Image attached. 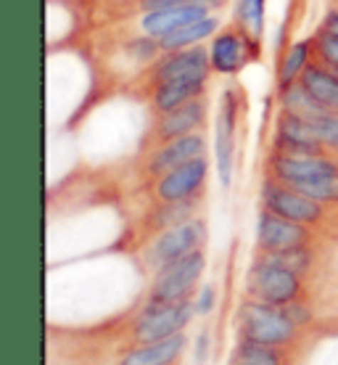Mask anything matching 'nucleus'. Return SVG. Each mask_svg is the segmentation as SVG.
I'll return each instance as SVG.
<instances>
[{
    "label": "nucleus",
    "mask_w": 338,
    "mask_h": 365,
    "mask_svg": "<svg viewBox=\"0 0 338 365\" xmlns=\"http://www.w3.org/2000/svg\"><path fill=\"white\" fill-rule=\"evenodd\" d=\"M262 56H265V43H259L233 21L209 40L211 72L217 77H238L251 61H262Z\"/></svg>",
    "instance_id": "f257e3e1"
},
{
    "label": "nucleus",
    "mask_w": 338,
    "mask_h": 365,
    "mask_svg": "<svg viewBox=\"0 0 338 365\" xmlns=\"http://www.w3.org/2000/svg\"><path fill=\"white\" fill-rule=\"evenodd\" d=\"M209 46H191L183 51L162 53L154 64H148L137 74V88L143 93L154 91L156 85L172 83V80H188V77H211Z\"/></svg>",
    "instance_id": "f03ea898"
},
{
    "label": "nucleus",
    "mask_w": 338,
    "mask_h": 365,
    "mask_svg": "<svg viewBox=\"0 0 338 365\" xmlns=\"http://www.w3.org/2000/svg\"><path fill=\"white\" fill-rule=\"evenodd\" d=\"M302 275L278 267L256 255L246 275V294L256 302H267L275 307H285L302 297Z\"/></svg>",
    "instance_id": "7ed1b4c3"
},
{
    "label": "nucleus",
    "mask_w": 338,
    "mask_h": 365,
    "mask_svg": "<svg viewBox=\"0 0 338 365\" xmlns=\"http://www.w3.org/2000/svg\"><path fill=\"white\" fill-rule=\"evenodd\" d=\"M238 117H241V101H238V91L230 85L222 91L217 117H214V167L225 191L233 185V173H236Z\"/></svg>",
    "instance_id": "20e7f679"
},
{
    "label": "nucleus",
    "mask_w": 338,
    "mask_h": 365,
    "mask_svg": "<svg viewBox=\"0 0 338 365\" xmlns=\"http://www.w3.org/2000/svg\"><path fill=\"white\" fill-rule=\"evenodd\" d=\"M296 323L285 315L283 307H275L267 302L248 299L241 307V336L256 344H270V347H280L288 344L296 336Z\"/></svg>",
    "instance_id": "39448f33"
},
{
    "label": "nucleus",
    "mask_w": 338,
    "mask_h": 365,
    "mask_svg": "<svg viewBox=\"0 0 338 365\" xmlns=\"http://www.w3.org/2000/svg\"><path fill=\"white\" fill-rule=\"evenodd\" d=\"M206 270L204 249H196L191 255L174 259L169 265L159 267L148 292V302H185L191 299L196 286Z\"/></svg>",
    "instance_id": "423d86ee"
},
{
    "label": "nucleus",
    "mask_w": 338,
    "mask_h": 365,
    "mask_svg": "<svg viewBox=\"0 0 338 365\" xmlns=\"http://www.w3.org/2000/svg\"><path fill=\"white\" fill-rule=\"evenodd\" d=\"M196 315V302H146V307L135 318V339L140 344L169 339L183 334Z\"/></svg>",
    "instance_id": "0eeeda50"
},
{
    "label": "nucleus",
    "mask_w": 338,
    "mask_h": 365,
    "mask_svg": "<svg viewBox=\"0 0 338 365\" xmlns=\"http://www.w3.org/2000/svg\"><path fill=\"white\" fill-rule=\"evenodd\" d=\"M206 222L204 217H193L183 225H174V228H167L162 233H156V238L148 244L146 249V262L154 270L169 265L180 257L191 255L196 249H204L206 244Z\"/></svg>",
    "instance_id": "6e6552de"
},
{
    "label": "nucleus",
    "mask_w": 338,
    "mask_h": 365,
    "mask_svg": "<svg viewBox=\"0 0 338 365\" xmlns=\"http://www.w3.org/2000/svg\"><path fill=\"white\" fill-rule=\"evenodd\" d=\"M262 207L275 215H280L285 220H293V222H302V225H317L325 220V204L310 199L307 193L296 191L285 182L275 180V178H267L262 182Z\"/></svg>",
    "instance_id": "1a4fd4ad"
},
{
    "label": "nucleus",
    "mask_w": 338,
    "mask_h": 365,
    "mask_svg": "<svg viewBox=\"0 0 338 365\" xmlns=\"http://www.w3.org/2000/svg\"><path fill=\"white\" fill-rule=\"evenodd\" d=\"M209 119V93L199 96V98L183 103L180 109H172L167 114H159L151 122V138L156 143H169L174 138L191 135V133H201Z\"/></svg>",
    "instance_id": "9d476101"
},
{
    "label": "nucleus",
    "mask_w": 338,
    "mask_h": 365,
    "mask_svg": "<svg viewBox=\"0 0 338 365\" xmlns=\"http://www.w3.org/2000/svg\"><path fill=\"white\" fill-rule=\"evenodd\" d=\"M273 151H278V154H296V156L328 154V148L322 146L320 138L315 135L310 122L288 109H280L278 117H275Z\"/></svg>",
    "instance_id": "9b49d317"
},
{
    "label": "nucleus",
    "mask_w": 338,
    "mask_h": 365,
    "mask_svg": "<svg viewBox=\"0 0 338 365\" xmlns=\"http://www.w3.org/2000/svg\"><path fill=\"white\" fill-rule=\"evenodd\" d=\"M310 225L285 220L262 207L259 217H256V247H259V252H285V249L310 247Z\"/></svg>",
    "instance_id": "f8f14e48"
},
{
    "label": "nucleus",
    "mask_w": 338,
    "mask_h": 365,
    "mask_svg": "<svg viewBox=\"0 0 338 365\" xmlns=\"http://www.w3.org/2000/svg\"><path fill=\"white\" fill-rule=\"evenodd\" d=\"M338 173V162L330 159L328 154L317 156H296V154H270V165H267V178L285 182V185H299L312 178H322V175Z\"/></svg>",
    "instance_id": "ddd939ff"
},
{
    "label": "nucleus",
    "mask_w": 338,
    "mask_h": 365,
    "mask_svg": "<svg viewBox=\"0 0 338 365\" xmlns=\"http://www.w3.org/2000/svg\"><path fill=\"white\" fill-rule=\"evenodd\" d=\"M209 178V159L199 156L188 165L174 167L172 173L162 175L156 180V199L159 201H183L201 196Z\"/></svg>",
    "instance_id": "4468645a"
},
{
    "label": "nucleus",
    "mask_w": 338,
    "mask_h": 365,
    "mask_svg": "<svg viewBox=\"0 0 338 365\" xmlns=\"http://www.w3.org/2000/svg\"><path fill=\"white\" fill-rule=\"evenodd\" d=\"M206 135L201 133H191V135H183V138H174L169 143H162V146L156 148L151 159H148V175L151 178H162V175L172 173L174 167L180 165H188L193 159H199V156H206Z\"/></svg>",
    "instance_id": "2eb2a0df"
},
{
    "label": "nucleus",
    "mask_w": 338,
    "mask_h": 365,
    "mask_svg": "<svg viewBox=\"0 0 338 365\" xmlns=\"http://www.w3.org/2000/svg\"><path fill=\"white\" fill-rule=\"evenodd\" d=\"M214 11L206 9V6H199V3H185V6H172V9H159V11H148L137 19V35H148V37H164L167 32L183 27V24H191V21H199L204 16H211Z\"/></svg>",
    "instance_id": "dca6fc26"
},
{
    "label": "nucleus",
    "mask_w": 338,
    "mask_h": 365,
    "mask_svg": "<svg viewBox=\"0 0 338 365\" xmlns=\"http://www.w3.org/2000/svg\"><path fill=\"white\" fill-rule=\"evenodd\" d=\"M209 80L211 77H188V80H172V83L156 85L154 91H148V109L154 117L167 114L172 109H180L183 103L206 96L209 93Z\"/></svg>",
    "instance_id": "f3484780"
},
{
    "label": "nucleus",
    "mask_w": 338,
    "mask_h": 365,
    "mask_svg": "<svg viewBox=\"0 0 338 365\" xmlns=\"http://www.w3.org/2000/svg\"><path fill=\"white\" fill-rule=\"evenodd\" d=\"M299 85L320 103L328 114H338V74L330 72L328 66L312 58L310 66L302 72Z\"/></svg>",
    "instance_id": "a211bd4d"
},
{
    "label": "nucleus",
    "mask_w": 338,
    "mask_h": 365,
    "mask_svg": "<svg viewBox=\"0 0 338 365\" xmlns=\"http://www.w3.org/2000/svg\"><path fill=\"white\" fill-rule=\"evenodd\" d=\"M220 29H222L220 14H211V16H204L199 21H191V24H183V27L167 32L164 37H159V48H162V53H169V51H183V48H191V46H201L204 40H211Z\"/></svg>",
    "instance_id": "6ab92c4d"
},
{
    "label": "nucleus",
    "mask_w": 338,
    "mask_h": 365,
    "mask_svg": "<svg viewBox=\"0 0 338 365\" xmlns=\"http://www.w3.org/2000/svg\"><path fill=\"white\" fill-rule=\"evenodd\" d=\"M312 61V37L307 40H293L291 46L280 53V61L275 66V96L288 91L291 85L299 83L302 72Z\"/></svg>",
    "instance_id": "aec40b11"
},
{
    "label": "nucleus",
    "mask_w": 338,
    "mask_h": 365,
    "mask_svg": "<svg viewBox=\"0 0 338 365\" xmlns=\"http://www.w3.org/2000/svg\"><path fill=\"white\" fill-rule=\"evenodd\" d=\"M185 349V336L174 334L169 339H159V341H146L137 349L127 352L122 357L119 365H174L180 360Z\"/></svg>",
    "instance_id": "412c9836"
},
{
    "label": "nucleus",
    "mask_w": 338,
    "mask_h": 365,
    "mask_svg": "<svg viewBox=\"0 0 338 365\" xmlns=\"http://www.w3.org/2000/svg\"><path fill=\"white\" fill-rule=\"evenodd\" d=\"M201 196L196 199H183V201H159L151 215H148V230L151 233H162L167 228H174V225H183L188 220L199 217V207H201Z\"/></svg>",
    "instance_id": "4be33fe9"
},
{
    "label": "nucleus",
    "mask_w": 338,
    "mask_h": 365,
    "mask_svg": "<svg viewBox=\"0 0 338 365\" xmlns=\"http://www.w3.org/2000/svg\"><path fill=\"white\" fill-rule=\"evenodd\" d=\"M233 24L265 43L267 35V0H233Z\"/></svg>",
    "instance_id": "5701e85b"
},
{
    "label": "nucleus",
    "mask_w": 338,
    "mask_h": 365,
    "mask_svg": "<svg viewBox=\"0 0 338 365\" xmlns=\"http://www.w3.org/2000/svg\"><path fill=\"white\" fill-rule=\"evenodd\" d=\"M230 365H285V357L278 347L241 339L238 349L230 357Z\"/></svg>",
    "instance_id": "b1692460"
},
{
    "label": "nucleus",
    "mask_w": 338,
    "mask_h": 365,
    "mask_svg": "<svg viewBox=\"0 0 338 365\" xmlns=\"http://www.w3.org/2000/svg\"><path fill=\"white\" fill-rule=\"evenodd\" d=\"M262 259L267 262H273L278 267H285V270H291L296 275H307L312 270V252L310 247H299V249H285V252H259Z\"/></svg>",
    "instance_id": "393cba45"
},
{
    "label": "nucleus",
    "mask_w": 338,
    "mask_h": 365,
    "mask_svg": "<svg viewBox=\"0 0 338 365\" xmlns=\"http://www.w3.org/2000/svg\"><path fill=\"white\" fill-rule=\"evenodd\" d=\"M296 191L307 193L310 199L320 201V204H338V173L322 175V178H312L307 182L291 185Z\"/></svg>",
    "instance_id": "a878e982"
},
{
    "label": "nucleus",
    "mask_w": 338,
    "mask_h": 365,
    "mask_svg": "<svg viewBox=\"0 0 338 365\" xmlns=\"http://www.w3.org/2000/svg\"><path fill=\"white\" fill-rule=\"evenodd\" d=\"M315 130V135L320 138V143L328 151H338V114H317L307 119Z\"/></svg>",
    "instance_id": "bb28decb"
},
{
    "label": "nucleus",
    "mask_w": 338,
    "mask_h": 365,
    "mask_svg": "<svg viewBox=\"0 0 338 365\" xmlns=\"http://www.w3.org/2000/svg\"><path fill=\"white\" fill-rule=\"evenodd\" d=\"M214 302H217V289L211 283H206V286H201V294L196 299V312L199 315H209L214 310Z\"/></svg>",
    "instance_id": "cd10ccee"
},
{
    "label": "nucleus",
    "mask_w": 338,
    "mask_h": 365,
    "mask_svg": "<svg viewBox=\"0 0 338 365\" xmlns=\"http://www.w3.org/2000/svg\"><path fill=\"white\" fill-rule=\"evenodd\" d=\"M283 310H285V315H288V318H291L293 323L299 326V329H302L304 323H310V320H312L310 307H307V304H302V302H299V299L291 302V304H285Z\"/></svg>",
    "instance_id": "c85d7f7f"
},
{
    "label": "nucleus",
    "mask_w": 338,
    "mask_h": 365,
    "mask_svg": "<svg viewBox=\"0 0 338 365\" xmlns=\"http://www.w3.org/2000/svg\"><path fill=\"white\" fill-rule=\"evenodd\" d=\"M322 32H330V35H338V6H330L320 19V27Z\"/></svg>",
    "instance_id": "c756f323"
},
{
    "label": "nucleus",
    "mask_w": 338,
    "mask_h": 365,
    "mask_svg": "<svg viewBox=\"0 0 338 365\" xmlns=\"http://www.w3.org/2000/svg\"><path fill=\"white\" fill-rule=\"evenodd\" d=\"M333 6H338V0H333Z\"/></svg>",
    "instance_id": "7c9ffc66"
}]
</instances>
